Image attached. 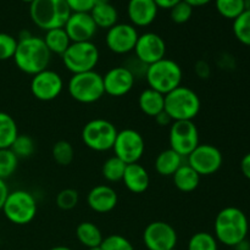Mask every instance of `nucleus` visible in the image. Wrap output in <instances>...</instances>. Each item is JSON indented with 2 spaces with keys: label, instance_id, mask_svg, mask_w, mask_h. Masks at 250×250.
I'll use <instances>...</instances> for the list:
<instances>
[{
  "label": "nucleus",
  "instance_id": "1",
  "mask_svg": "<svg viewBox=\"0 0 250 250\" xmlns=\"http://www.w3.org/2000/svg\"><path fill=\"white\" fill-rule=\"evenodd\" d=\"M51 53L46 48L43 38L23 32L17 39V48L14 61L20 71L34 76L46 70L50 63Z\"/></svg>",
  "mask_w": 250,
  "mask_h": 250
},
{
  "label": "nucleus",
  "instance_id": "2",
  "mask_svg": "<svg viewBox=\"0 0 250 250\" xmlns=\"http://www.w3.org/2000/svg\"><path fill=\"white\" fill-rule=\"evenodd\" d=\"M249 221L243 210L227 207L220 210L214 224V236L217 242L227 247H234L247 239Z\"/></svg>",
  "mask_w": 250,
  "mask_h": 250
},
{
  "label": "nucleus",
  "instance_id": "3",
  "mask_svg": "<svg viewBox=\"0 0 250 250\" xmlns=\"http://www.w3.org/2000/svg\"><path fill=\"white\" fill-rule=\"evenodd\" d=\"M71 14L66 0H34L29 4L32 22L45 32L62 28Z\"/></svg>",
  "mask_w": 250,
  "mask_h": 250
},
{
  "label": "nucleus",
  "instance_id": "4",
  "mask_svg": "<svg viewBox=\"0 0 250 250\" xmlns=\"http://www.w3.org/2000/svg\"><path fill=\"white\" fill-rule=\"evenodd\" d=\"M202 107L200 98L192 88L180 85L165 95V111L172 121H193Z\"/></svg>",
  "mask_w": 250,
  "mask_h": 250
},
{
  "label": "nucleus",
  "instance_id": "5",
  "mask_svg": "<svg viewBox=\"0 0 250 250\" xmlns=\"http://www.w3.org/2000/svg\"><path fill=\"white\" fill-rule=\"evenodd\" d=\"M146 80L149 88L166 95L182 85L183 71L175 60L164 58L148 66Z\"/></svg>",
  "mask_w": 250,
  "mask_h": 250
},
{
  "label": "nucleus",
  "instance_id": "6",
  "mask_svg": "<svg viewBox=\"0 0 250 250\" xmlns=\"http://www.w3.org/2000/svg\"><path fill=\"white\" fill-rule=\"evenodd\" d=\"M1 211L11 224L24 226L31 224L37 216L38 204L32 193L24 189H17L9 193Z\"/></svg>",
  "mask_w": 250,
  "mask_h": 250
},
{
  "label": "nucleus",
  "instance_id": "7",
  "mask_svg": "<svg viewBox=\"0 0 250 250\" xmlns=\"http://www.w3.org/2000/svg\"><path fill=\"white\" fill-rule=\"evenodd\" d=\"M70 97L81 104H93L105 95L103 76L95 70L72 75L67 83Z\"/></svg>",
  "mask_w": 250,
  "mask_h": 250
},
{
  "label": "nucleus",
  "instance_id": "8",
  "mask_svg": "<svg viewBox=\"0 0 250 250\" xmlns=\"http://www.w3.org/2000/svg\"><path fill=\"white\" fill-rule=\"evenodd\" d=\"M62 63L72 75L93 71L98 65L100 53L93 42L71 43L67 50L61 55Z\"/></svg>",
  "mask_w": 250,
  "mask_h": 250
},
{
  "label": "nucleus",
  "instance_id": "9",
  "mask_svg": "<svg viewBox=\"0 0 250 250\" xmlns=\"http://www.w3.org/2000/svg\"><path fill=\"white\" fill-rule=\"evenodd\" d=\"M117 133L116 126L109 120L94 119L84 125L81 137L87 148L103 153L111 150Z\"/></svg>",
  "mask_w": 250,
  "mask_h": 250
},
{
  "label": "nucleus",
  "instance_id": "10",
  "mask_svg": "<svg viewBox=\"0 0 250 250\" xmlns=\"http://www.w3.org/2000/svg\"><path fill=\"white\" fill-rule=\"evenodd\" d=\"M170 149L187 158L199 146V131L193 121H175L168 132Z\"/></svg>",
  "mask_w": 250,
  "mask_h": 250
},
{
  "label": "nucleus",
  "instance_id": "11",
  "mask_svg": "<svg viewBox=\"0 0 250 250\" xmlns=\"http://www.w3.org/2000/svg\"><path fill=\"white\" fill-rule=\"evenodd\" d=\"M115 156L121 159L125 164L138 163L146 151V142L143 136L133 128H125L119 131L114 146Z\"/></svg>",
  "mask_w": 250,
  "mask_h": 250
},
{
  "label": "nucleus",
  "instance_id": "12",
  "mask_svg": "<svg viewBox=\"0 0 250 250\" xmlns=\"http://www.w3.org/2000/svg\"><path fill=\"white\" fill-rule=\"evenodd\" d=\"M188 165L200 176H210L221 168L224 156L220 149L212 144H199L187 156Z\"/></svg>",
  "mask_w": 250,
  "mask_h": 250
},
{
  "label": "nucleus",
  "instance_id": "13",
  "mask_svg": "<svg viewBox=\"0 0 250 250\" xmlns=\"http://www.w3.org/2000/svg\"><path fill=\"white\" fill-rule=\"evenodd\" d=\"M177 241L176 229L165 221L150 222L144 229L143 242L148 250H171L176 248Z\"/></svg>",
  "mask_w": 250,
  "mask_h": 250
},
{
  "label": "nucleus",
  "instance_id": "14",
  "mask_svg": "<svg viewBox=\"0 0 250 250\" xmlns=\"http://www.w3.org/2000/svg\"><path fill=\"white\" fill-rule=\"evenodd\" d=\"M63 80L54 70L42 71L37 75L32 76L31 93L37 100L41 102H51L55 100L62 93Z\"/></svg>",
  "mask_w": 250,
  "mask_h": 250
},
{
  "label": "nucleus",
  "instance_id": "15",
  "mask_svg": "<svg viewBox=\"0 0 250 250\" xmlns=\"http://www.w3.org/2000/svg\"><path fill=\"white\" fill-rule=\"evenodd\" d=\"M138 37L139 34L133 24L116 23L107 29L105 43L110 51L117 55H125L134 50Z\"/></svg>",
  "mask_w": 250,
  "mask_h": 250
},
{
  "label": "nucleus",
  "instance_id": "16",
  "mask_svg": "<svg viewBox=\"0 0 250 250\" xmlns=\"http://www.w3.org/2000/svg\"><path fill=\"white\" fill-rule=\"evenodd\" d=\"M133 51L139 61L149 66L165 58L166 43L163 37L159 34L154 32H146L138 37Z\"/></svg>",
  "mask_w": 250,
  "mask_h": 250
},
{
  "label": "nucleus",
  "instance_id": "17",
  "mask_svg": "<svg viewBox=\"0 0 250 250\" xmlns=\"http://www.w3.org/2000/svg\"><path fill=\"white\" fill-rule=\"evenodd\" d=\"M105 94L120 98L128 94L134 87L136 78L125 66L112 67L103 76Z\"/></svg>",
  "mask_w": 250,
  "mask_h": 250
},
{
  "label": "nucleus",
  "instance_id": "18",
  "mask_svg": "<svg viewBox=\"0 0 250 250\" xmlns=\"http://www.w3.org/2000/svg\"><path fill=\"white\" fill-rule=\"evenodd\" d=\"M63 28L72 43L92 42L98 31L89 12H72Z\"/></svg>",
  "mask_w": 250,
  "mask_h": 250
},
{
  "label": "nucleus",
  "instance_id": "19",
  "mask_svg": "<svg viewBox=\"0 0 250 250\" xmlns=\"http://www.w3.org/2000/svg\"><path fill=\"white\" fill-rule=\"evenodd\" d=\"M88 207L98 214H107L116 208L119 195L116 190L107 185H99L93 187L87 195Z\"/></svg>",
  "mask_w": 250,
  "mask_h": 250
},
{
  "label": "nucleus",
  "instance_id": "20",
  "mask_svg": "<svg viewBox=\"0 0 250 250\" xmlns=\"http://www.w3.org/2000/svg\"><path fill=\"white\" fill-rule=\"evenodd\" d=\"M158 10L154 0H129L127 5L128 19L134 27H146L153 23Z\"/></svg>",
  "mask_w": 250,
  "mask_h": 250
},
{
  "label": "nucleus",
  "instance_id": "21",
  "mask_svg": "<svg viewBox=\"0 0 250 250\" xmlns=\"http://www.w3.org/2000/svg\"><path fill=\"white\" fill-rule=\"evenodd\" d=\"M125 187L134 194H142L146 192L150 185V176L146 168L139 163L129 164L126 166L124 178Z\"/></svg>",
  "mask_w": 250,
  "mask_h": 250
},
{
  "label": "nucleus",
  "instance_id": "22",
  "mask_svg": "<svg viewBox=\"0 0 250 250\" xmlns=\"http://www.w3.org/2000/svg\"><path fill=\"white\" fill-rule=\"evenodd\" d=\"M138 106L144 115L155 117L165 109V95L151 88H146L139 94Z\"/></svg>",
  "mask_w": 250,
  "mask_h": 250
},
{
  "label": "nucleus",
  "instance_id": "23",
  "mask_svg": "<svg viewBox=\"0 0 250 250\" xmlns=\"http://www.w3.org/2000/svg\"><path fill=\"white\" fill-rule=\"evenodd\" d=\"M155 171L164 177H172L173 173L183 165V158L172 149L163 150L155 159Z\"/></svg>",
  "mask_w": 250,
  "mask_h": 250
},
{
  "label": "nucleus",
  "instance_id": "24",
  "mask_svg": "<svg viewBox=\"0 0 250 250\" xmlns=\"http://www.w3.org/2000/svg\"><path fill=\"white\" fill-rule=\"evenodd\" d=\"M173 185L178 190L183 193H189L199 187L202 176L193 170L188 164H183L172 176Z\"/></svg>",
  "mask_w": 250,
  "mask_h": 250
},
{
  "label": "nucleus",
  "instance_id": "25",
  "mask_svg": "<svg viewBox=\"0 0 250 250\" xmlns=\"http://www.w3.org/2000/svg\"><path fill=\"white\" fill-rule=\"evenodd\" d=\"M93 21L95 22L98 28L109 29L112 26L117 23L119 20V14L117 10L115 9L114 5L109 2H98L94 5L92 10L89 11Z\"/></svg>",
  "mask_w": 250,
  "mask_h": 250
},
{
  "label": "nucleus",
  "instance_id": "26",
  "mask_svg": "<svg viewBox=\"0 0 250 250\" xmlns=\"http://www.w3.org/2000/svg\"><path fill=\"white\" fill-rule=\"evenodd\" d=\"M76 237H77L78 242L88 249L99 247L104 239L99 227L89 221L81 222L76 227Z\"/></svg>",
  "mask_w": 250,
  "mask_h": 250
},
{
  "label": "nucleus",
  "instance_id": "27",
  "mask_svg": "<svg viewBox=\"0 0 250 250\" xmlns=\"http://www.w3.org/2000/svg\"><path fill=\"white\" fill-rule=\"evenodd\" d=\"M43 41L45 43L46 48L51 53V55L56 54V55L60 56L67 50L70 44L72 43L63 27L62 28H54L50 29V31H46L45 36L43 37Z\"/></svg>",
  "mask_w": 250,
  "mask_h": 250
},
{
  "label": "nucleus",
  "instance_id": "28",
  "mask_svg": "<svg viewBox=\"0 0 250 250\" xmlns=\"http://www.w3.org/2000/svg\"><path fill=\"white\" fill-rule=\"evenodd\" d=\"M16 121L7 112L0 111V149H10L19 136Z\"/></svg>",
  "mask_w": 250,
  "mask_h": 250
},
{
  "label": "nucleus",
  "instance_id": "29",
  "mask_svg": "<svg viewBox=\"0 0 250 250\" xmlns=\"http://www.w3.org/2000/svg\"><path fill=\"white\" fill-rule=\"evenodd\" d=\"M127 164H125L121 159L117 156H111V158L106 159L105 163L103 164L102 167V175L107 182L115 183L122 181L125 175V170H126Z\"/></svg>",
  "mask_w": 250,
  "mask_h": 250
},
{
  "label": "nucleus",
  "instance_id": "30",
  "mask_svg": "<svg viewBox=\"0 0 250 250\" xmlns=\"http://www.w3.org/2000/svg\"><path fill=\"white\" fill-rule=\"evenodd\" d=\"M187 250H219V242L209 232H197L188 241Z\"/></svg>",
  "mask_w": 250,
  "mask_h": 250
},
{
  "label": "nucleus",
  "instance_id": "31",
  "mask_svg": "<svg viewBox=\"0 0 250 250\" xmlns=\"http://www.w3.org/2000/svg\"><path fill=\"white\" fill-rule=\"evenodd\" d=\"M54 161L60 166H68L75 158V149L67 141L56 142L51 149Z\"/></svg>",
  "mask_w": 250,
  "mask_h": 250
},
{
  "label": "nucleus",
  "instance_id": "32",
  "mask_svg": "<svg viewBox=\"0 0 250 250\" xmlns=\"http://www.w3.org/2000/svg\"><path fill=\"white\" fill-rule=\"evenodd\" d=\"M10 149L17 156L19 160L20 159H27L31 158L36 151V143H34L33 138L28 134H19Z\"/></svg>",
  "mask_w": 250,
  "mask_h": 250
},
{
  "label": "nucleus",
  "instance_id": "33",
  "mask_svg": "<svg viewBox=\"0 0 250 250\" xmlns=\"http://www.w3.org/2000/svg\"><path fill=\"white\" fill-rule=\"evenodd\" d=\"M233 33L239 43L250 46V11H244L233 20Z\"/></svg>",
  "mask_w": 250,
  "mask_h": 250
},
{
  "label": "nucleus",
  "instance_id": "34",
  "mask_svg": "<svg viewBox=\"0 0 250 250\" xmlns=\"http://www.w3.org/2000/svg\"><path fill=\"white\" fill-rule=\"evenodd\" d=\"M215 6L222 17L236 20L244 12V0H215Z\"/></svg>",
  "mask_w": 250,
  "mask_h": 250
},
{
  "label": "nucleus",
  "instance_id": "35",
  "mask_svg": "<svg viewBox=\"0 0 250 250\" xmlns=\"http://www.w3.org/2000/svg\"><path fill=\"white\" fill-rule=\"evenodd\" d=\"M19 159L11 149H0V178L7 180L17 170Z\"/></svg>",
  "mask_w": 250,
  "mask_h": 250
},
{
  "label": "nucleus",
  "instance_id": "36",
  "mask_svg": "<svg viewBox=\"0 0 250 250\" xmlns=\"http://www.w3.org/2000/svg\"><path fill=\"white\" fill-rule=\"evenodd\" d=\"M78 202H80V194L73 188H65V189L60 190L56 195V207L63 211H68L77 207Z\"/></svg>",
  "mask_w": 250,
  "mask_h": 250
},
{
  "label": "nucleus",
  "instance_id": "37",
  "mask_svg": "<svg viewBox=\"0 0 250 250\" xmlns=\"http://www.w3.org/2000/svg\"><path fill=\"white\" fill-rule=\"evenodd\" d=\"M102 250H134L133 244L121 234H110L103 239Z\"/></svg>",
  "mask_w": 250,
  "mask_h": 250
},
{
  "label": "nucleus",
  "instance_id": "38",
  "mask_svg": "<svg viewBox=\"0 0 250 250\" xmlns=\"http://www.w3.org/2000/svg\"><path fill=\"white\" fill-rule=\"evenodd\" d=\"M17 48V39L9 33L0 32V61L14 59Z\"/></svg>",
  "mask_w": 250,
  "mask_h": 250
},
{
  "label": "nucleus",
  "instance_id": "39",
  "mask_svg": "<svg viewBox=\"0 0 250 250\" xmlns=\"http://www.w3.org/2000/svg\"><path fill=\"white\" fill-rule=\"evenodd\" d=\"M193 15V7L186 1L181 0L177 5L170 10V17L175 23L183 24L190 20Z\"/></svg>",
  "mask_w": 250,
  "mask_h": 250
},
{
  "label": "nucleus",
  "instance_id": "40",
  "mask_svg": "<svg viewBox=\"0 0 250 250\" xmlns=\"http://www.w3.org/2000/svg\"><path fill=\"white\" fill-rule=\"evenodd\" d=\"M72 12H89L94 7L95 0H66Z\"/></svg>",
  "mask_w": 250,
  "mask_h": 250
},
{
  "label": "nucleus",
  "instance_id": "41",
  "mask_svg": "<svg viewBox=\"0 0 250 250\" xmlns=\"http://www.w3.org/2000/svg\"><path fill=\"white\" fill-rule=\"evenodd\" d=\"M195 72L200 78H208L210 76V66L205 61H198L195 65Z\"/></svg>",
  "mask_w": 250,
  "mask_h": 250
},
{
  "label": "nucleus",
  "instance_id": "42",
  "mask_svg": "<svg viewBox=\"0 0 250 250\" xmlns=\"http://www.w3.org/2000/svg\"><path fill=\"white\" fill-rule=\"evenodd\" d=\"M154 119H155L156 124H158L159 126H161V127L168 126V125H170V126H171V124H172V122H173L172 119H171V117L168 116V114L165 111V110H164V111H161L159 115H156V116L154 117Z\"/></svg>",
  "mask_w": 250,
  "mask_h": 250
},
{
  "label": "nucleus",
  "instance_id": "43",
  "mask_svg": "<svg viewBox=\"0 0 250 250\" xmlns=\"http://www.w3.org/2000/svg\"><path fill=\"white\" fill-rule=\"evenodd\" d=\"M241 171L246 178L250 180V153L246 154L241 160Z\"/></svg>",
  "mask_w": 250,
  "mask_h": 250
},
{
  "label": "nucleus",
  "instance_id": "44",
  "mask_svg": "<svg viewBox=\"0 0 250 250\" xmlns=\"http://www.w3.org/2000/svg\"><path fill=\"white\" fill-rule=\"evenodd\" d=\"M9 193H10V190H9V187H7L6 182L0 178V211H1L2 207H4L5 200H6Z\"/></svg>",
  "mask_w": 250,
  "mask_h": 250
},
{
  "label": "nucleus",
  "instance_id": "45",
  "mask_svg": "<svg viewBox=\"0 0 250 250\" xmlns=\"http://www.w3.org/2000/svg\"><path fill=\"white\" fill-rule=\"evenodd\" d=\"M158 9L171 10L175 5H177L181 0H154Z\"/></svg>",
  "mask_w": 250,
  "mask_h": 250
},
{
  "label": "nucleus",
  "instance_id": "46",
  "mask_svg": "<svg viewBox=\"0 0 250 250\" xmlns=\"http://www.w3.org/2000/svg\"><path fill=\"white\" fill-rule=\"evenodd\" d=\"M183 1H186L187 4H189L190 6L194 9V7H198V6H204V5L209 4L211 0H183Z\"/></svg>",
  "mask_w": 250,
  "mask_h": 250
},
{
  "label": "nucleus",
  "instance_id": "47",
  "mask_svg": "<svg viewBox=\"0 0 250 250\" xmlns=\"http://www.w3.org/2000/svg\"><path fill=\"white\" fill-rule=\"evenodd\" d=\"M234 250H250V243L247 239L242 241L241 243H238L237 246L233 247Z\"/></svg>",
  "mask_w": 250,
  "mask_h": 250
},
{
  "label": "nucleus",
  "instance_id": "48",
  "mask_svg": "<svg viewBox=\"0 0 250 250\" xmlns=\"http://www.w3.org/2000/svg\"><path fill=\"white\" fill-rule=\"evenodd\" d=\"M50 250H72V249L65 246H58V247H54V248H51Z\"/></svg>",
  "mask_w": 250,
  "mask_h": 250
},
{
  "label": "nucleus",
  "instance_id": "49",
  "mask_svg": "<svg viewBox=\"0 0 250 250\" xmlns=\"http://www.w3.org/2000/svg\"><path fill=\"white\" fill-rule=\"evenodd\" d=\"M244 11H250V0H244Z\"/></svg>",
  "mask_w": 250,
  "mask_h": 250
},
{
  "label": "nucleus",
  "instance_id": "50",
  "mask_svg": "<svg viewBox=\"0 0 250 250\" xmlns=\"http://www.w3.org/2000/svg\"><path fill=\"white\" fill-rule=\"evenodd\" d=\"M88 250H102V247H94V248H89Z\"/></svg>",
  "mask_w": 250,
  "mask_h": 250
},
{
  "label": "nucleus",
  "instance_id": "51",
  "mask_svg": "<svg viewBox=\"0 0 250 250\" xmlns=\"http://www.w3.org/2000/svg\"><path fill=\"white\" fill-rule=\"evenodd\" d=\"M22 1L27 2V4H31V2H33V1H34V0H22Z\"/></svg>",
  "mask_w": 250,
  "mask_h": 250
},
{
  "label": "nucleus",
  "instance_id": "52",
  "mask_svg": "<svg viewBox=\"0 0 250 250\" xmlns=\"http://www.w3.org/2000/svg\"><path fill=\"white\" fill-rule=\"evenodd\" d=\"M171 250H178V249H176V248H173V249H171Z\"/></svg>",
  "mask_w": 250,
  "mask_h": 250
}]
</instances>
